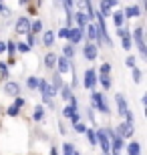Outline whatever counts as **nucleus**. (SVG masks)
I'll use <instances>...</instances> for the list:
<instances>
[{"instance_id": "1", "label": "nucleus", "mask_w": 147, "mask_h": 155, "mask_svg": "<svg viewBox=\"0 0 147 155\" xmlns=\"http://www.w3.org/2000/svg\"><path fill=\"white\" fill-rule=\"evenodd\" d=\"M95 135H97V143H101V147H103V153H109L111 151V137H109V133L105 129H99V131H95Z\"/></svg>"}, {"instance_id": "2", "label": "nucleus", "mask_w": 147, "mask_h": 155, "mask_svg": "<svg viewBox=\"0 0 147 155\" xmlns=\"http://www.w3.org/2000/svg\"><path fill=\"white\" fill-rule=\"evenodd\" d=\"M133 38H135V45L139 46L141 57L145 58V57H147V48H145V40H143V28H141V26H137V28L133 30Z\"/></svg>"}, {"instance_id": "3", "label": "nucleus", "mask_w": 147, "mask_h": 155, "mask_svg": "<svg viewBox=\"0 0 147 155\" xmlns=\"http://www.w3.org/2000/svg\"><path fill=\"white\" fill-rule=\"evenodd\" d=\"M93 109H99L101 113H109V107L101 93H93Z\"/></svg>"}, {"instance_id": "4", "label": "nucleus", "mask_w": 147, "mask_h": 155, "mask_svg": "<svg viewBox=\"0 0 147 155\" xmlns=\"http://www.w3.org/2000/svg\"><path fill=\"white\" fill-rule=\"evenodd\" d=\"M16 32H18V35H28V32H30V20H28L26 16L18 18V22H16Z\"/></svg>"}, {"instance_id": "5", "label": "nucleus", "mask_w": 147, "mask_h": 155, "mask_svg": "<svg viewBox=\"0 0 147 155\" xmlns=\"http://www.w3.org/2000/svg\"><path fill=\"white\" fill-rule=\"evenodd\" d=\"M109 137H111V149L113 151H121V147H123V137L119 135V133H113V131H107Z\"/></svg>"}, {"instance_id": "6", "label": "nucleus", "mask_w": 147, "mask_h": 155, "mask_svg": "<svg viewBox=\"0 0 147 155\" xmlns=\"http://www.w3.org/2000/svg\"><path fill=\"white\" fill-rule=\"evenodd\" d=\"M95 85H97V75H95V71H93V69H89L85 73V87L89 89V91H93Z\"/></svg>"}, {"instance_id": "7", "label": "nucleus", "mask_w": 147, "mask_h": 155, "mask_svg": "<svg viewBox=\"0 0 147 155\" xmlns=\"http://www.w3.org/2000/svg\"><path fill=\"white\" fill-rule=\"evenodd\" d=\"M115 101H117V111H119V115H127L129 113V109H127V101L123 99V95H115Z\"/></svg>"}, {"instance_id": "8", "label": "nucleus", "mask_w": 147, "mask_h": 155, "mask_svg": "<svg viewBox=\"0 0 147 155\" xmlns=\"http://www.w3.org/2000/svg\"><path fill=\"white\" fill-rule=\"evenodd\" d=\"M75 20H77V28H79L81 32H85V26H87V22H89V16H87L85 12H77Z\"/></svg>"}, {"instance_id": "9", "label": "nucleus", "mask_w": 147, "mask_h": 155, "mask_svg": "<svg viewBox=\"0 0 147 155\" xmlns=\"http://www.w3.org/2000/svg\"><path fill=\"white\" fill-rule=\"evenodd\" d=\"M83 52H85V57L89 58V61H95V58H97V46L93 45V42H89V45H85V48H83Z\"/></svg>"}, {"instance_id": "10", "label": "nucleus", "mask_w": 147, "mask_h": 155, "mask_svg": "<svg viewBox=\"0 0 147 155\" xmlns=\"http://www.w3.org/2000/svg\"><path fill=\"white\" fill-rule=\"evenodd\" d=\"M81 36H83V32H81L79 28H68V36H67V38L71 40V45L81 42Z\"/></svg>"}, {"instance_id": "11", "label": "nucleus", "mask_w": 147, "mask_h": 155, "mask_svg": "<svg viewBox=\"0 0 147 155\" xmlns=\"http://www.w3.org/2000/svg\"><path fill=\"white\" fill-rule=\"evenodd\" d=\"M4 91H6V95H10V97H18V93H20V87H18V83H6Z\"/></svg>"}, {"instance_id": "12", "label": "nucleus", "mask_w": 147, "mask_h": 155, "mask_svg": "<svg viewBox=\"0 0 147 155\" xmlns=\"http://www.w3.org/2000/svg\"><path fill=\"white\" fill-rule=\"evenodd\" d=\"M57 64H58V73H61V75H65V73L71 69V63H68V58H65V57H61V58L57 57Z\"/></svg>"}, {"instance_id": "13", "label": "nucleus", "mask_w": 147, "mask_h": 155, "mask_svg": "<svg viewBox=\"0 0 147 155\" xmlns=\"http://www.w3.org/2000/svg\"><path fill=\"white\" fill-rule=\"evenodd\" d=\"M42 45L45 46H52L55 45V32H52V30H46L45 35H42Z\"/></svg>"}, {"instance_id": "14", "label": "nucleus", "mask_w": 147, "mask_h": 155, "mask_svg": "<svg viewBox=\"0 0 147 155\" xmlns=\"http://www.w3.org/2000/svg\"><path fill=\"white\" fill-rule=\"evenodd\" d=\"M139 14H141L139 6H127V8H125V14H123V16H127V18H135V16H139Z\"/></svg>"}, {"instance_id": "15", "label": "nucleus", "mask_w": 147, "mask_h": 155, "mask_svg": "<svg viewBox=\"0 0 147 155\" xmlns=\"http://www.w3.org/2000/svg\"><path fill=\"white\" fill-rule=\"evenodd\" d=\"M127 153H129V155H141V147H139V143L131 141V143L127 145Z\"/></svg>"}, {"instance_id": "16", "label": "nucleus", "mask_w": 147, "mask_h": 155, "mask_svg": "<svg viewBox=\"0 0 147 155\" xmlns=\"http://www.w3.org/2000/svg\"><path fill=\"white\" fill-rule=\"evenodd\" d=\"M87 36H89V40H95L97 38V24H89L87 22Z\"/></svg>"}, {"instance_id": "17", "label": "nucleus", "mask_w": 147, "mask_h": 155, "mask_svg": "<svg viewBox=\"0 0 147 155\" xmlns=\"http://www.w3.org/2000/svg\"><path fill=\"white\" fill-rule=\"evenodd\" d=\"M45 64H46V67H48V69H52V67L57 64V57H55L52 52H48V54H46V57H45Z\"/></svg>"}, {"instance_id": "18", "label": "nucleus", "mask_w": 147, "mask_h": 155, "mask_svg": "<svg viewBox=\"0 0 147 155\" xmlns=\"http://www.w3.org/2000/svg\"><path fill=\"white\" fill-rule=\"evenodd\" d=\"M123 20H125L123 12H113V22H115V26H123Z\"/></svg>"}, {"instance_id": "19", "label": "nucleus", "mask_w": 147, "mask_h": 155, "mask_svg": "<svg viewBox=\"0 0 147 155\" xmlns=\"http://www.w3.org/2000/svg\"><path fill=\"white\" fill-rule=\"evenodd\" d=\"M61 97L65 99V101H68V99L73 97V93H71V87H67V85L61 87Z\"/></svg>"}, {"instance_id": "20", "label": "nucleus", "mask_w": 147, "mask_h": 155, "mask_svg": "<svg viewBox=\"0 0 147 155\" xmlns=\"http://www.w3.org/2000/svg\"><path fill=\"white\" fill-rule=\"evenodd\" d=\"M40 30H42V22H40V20L30 22V32H32V35H36V32H40Z\"/></svg>"}, {"instance_id": "21", "label": "nucleus", "mask_w": 147, "mask_h": 155, "mask_svg": "<svg viewBox=\"0 0 147 155\" xmlns=\"http://www.w3.org/2000/svg\"><path fill=\"white\" fill-rule=\"evenodd\" d=\"M111 12H113V10H111V6H109L105 0H101V16H109Z\"/></svg>"}, {"instance_id": "22", "label": "nucleus", "mask_w": 147, "mask_h": 155, "mask_svg": "<svg viewBox=\"0 0 147 155\" xmlns=\"http://www.w3.org/2000/svg\"><path fill=\"white\" fill-rule=\"evenodd\" d=\"M75 111H77V105H73V103H71V105H68V107H65V109H62V115H65V117H67V119H68V117L73 115Z\"/></svg>"}, {"instance_id": "23", "label": "nucleus", "mask_w": 147, "mask_h": 155, "mask_svg": "<svg viewBox=\"0 0 147 155\" xmlns=\"http://www.w3.org/2000/svg\"><path fill=\"white\" fill-rule=\"evenodd\" d=\"M62 54H65V58H73V54H75V51H73V45H65V48H62Z\"/></svg>"}, {"instance_id": "24", "label": "nucleus", "mask_w": 147, "mask_h": 155, "mask_svg": "<svg viewBox=\"0 0 147 155\" xmlns=\"http://www.w3.org/2000/svg\"><path fill=\"white\" fill-rule=\"evenodd\" d=\"M87 137H89V143L91 145H97V135H95V131H93V129H87Z\"/></svg>"}, {"instance_id": "25", "label": "nucleus", "mask_w": 147, "mask_h": 155, "mask_svg": "<svg viewBox=\"0 0 147 155\" xmlns=\"http://www.w3.org/2000/svg\"><path fill=\"white\" fill-rule=\"evenodd\" d=\"M99 79H101V85L105 87V89H109V87H111V79H109V75H99Z\"/></svg>"}, {"instance_id": "26", "label": "nucleus", "mask_w": 147, "mask_h": 155, "mask_svg": "<svg viewBox=\"0 0 147 155\" xmlns=\"http://www.w3.org/2000/svg\"><path fill=\"white\" fill-rule=\"evenodd\" d=\"M131 45H133V42H131V36L125 35L123 36V48H125V51H131Z\"/></svg>"}, {"instance_id": "27", "label": "nucleus", "mask_w": 147, "mask_h": 155, "mask_svg": "<svg viewBox=\"0 0 147 155\" xmlns=\"http://www.w3.org/2000/svg\"><path fill=\"white\" fill-rule=\"evenodd\" d=\"M36 89H40L42 95H48V93H46V89H48V83H46V81H38V87H36Z\"/></svg>"}, {"instance_id": "28", "label": "nucleus", "mask_w": 147, "mask_h": 155, "mask_svg": "<svg viewBox=\"0 0 147 155\" xmlns=\"http://www.w3.org/2000/svg\"><path fill=\"white\" fill-rule=\"evenodd\" d=\"M26 85H28V89H36V87H38V79H34V77H30L28 81H26Z\"/></svg>"}, {"instance_id": "29", "label": "nucleus", "mask_w": 147, "mask_h": 155, "mask_svg": "<svg viewBox=\"0 0 147 155\" xmlns=\"http://www.w3.org/2000/svg\"><path fill=\"white\" fill-rule=\"evenodd\" d=\"M73 145L71 143H65V147H62V155H73Z\"/></svg>"}, {"instance_id": "30", "label": "nucleus", "mask_w": 147, "mask_h": 155, "mask_svg": "<svg viewBox=\"0 0 147 155\" xmlns=\"http://www.w3.org/2000/svg\"><path fill=\"white\" fill-rule=\"evenodd\" d=\"M32 117H34V121H40V119H42V107H36Z\"/></svg>"}, {"instance_id": "31", "label": "nucleus", "mask_w": 147, "mask_h": 155, "mask_svg": "<svg viewBox=\"0 0 147 155\" xmlns=\"http://www.w3.org/2000/svg\"><path fill=\"white\" fill-rule=\"evenodd\" d=\"M0 75H2V79H6V77H8V67H6L4 63H0Z\"/></svg>"}, {"instance_id": "32", "label": "nucleus", "mask_w": 147, "mask_h": 155, "mask_svg": "<svg viewBox=\"0 0 147 155\" xmlns=\"http://www.w3.org/2000/svg\"><path fill=\"white\" fill-rule=\"evenodd\" d=\"M73 125H75V129H77V131H79V133H85V131H87V127L83 125L81 121H77V123H73Z\"/></svg>"}, {"instance_id": "33", "label": "nucleus", "mask_w": 147, "mask_h": 155, "mask_svg": "<svg viewBox=\"0 0 147 155\" xmlns=\"http://www.w3.org/2000/svg\"><path fill=\"white\" fill-rule=\"evenodd\" d=\"M133 81H135V83H139V81H141V71L135 69V67H133Z\"/></svg>"}, {"instance_id": "34", "label": "nucleus", "mask_w": 147, "mask_h": 155, "mask_svg": "<svg viewBox=\"0 0 147 155\" xmlns=\"http://www.w3.org/2000/svg\"><path fill=\"white\" fill-rule=\"evenodd\" d=\"M18 111H20V107H16V105H12L10 109H8V115H10V117H16V115H18Z\"/></svg>"}, {"instance_id": "35", "label": "nucleus", "mask_w": 147, "mask_h": 155, "mask_svg": "<svg viewBox=\"0 0 147 155\" xmlns=\"http://www.w3.org/2000/svg\"><path fill=\"white\" fill-rule=\"evenodd\" d=\"M125 64L133 69V67H135V57H127V58H125Z\"/></svg>"}, {"instance_id": "36", "label": "nucleus", "mask_w": 147, "mask_h": 155, "mask_svg": "<svg viewBox=\"0 0 147 155\" xmlns=\"http://www.w3.org/2000/svg\"><path fill=\"white\" fill-rule=\"evenodd\" d=\"M6 51L10 52V57H12V54H14V51H16V45H14V42H8V45H6Z\"/></svg>"}, {"instance_id": "37", "label": "nucleus", "mask_w": 147, "mask_h": 155, "mask_svg": "<svg viewBox=\"0 0 147 155\" xmlns=\"http://www.w3.org/2000/svg\"><path fill=\"white\" fill-rule=\"evenodd\" d=\"M28 48H30L28 45H22V42H18V51H20V52H28Z\"/></svg>"}, {"instance_id": "38", "label": "nucleus", "mask_w": 147, "mask_h": 155, "mask_svg": "<svg viewBox=\"0 0 147 155\" xmlns=\"http://www.w3.org/2000/svg\"><path fill=\"white\" fill-rule=\"evenodd\" d=\"M101 73H103V75H109V73H111V67H109V64L105 63V64L101 67Z\"/></svg>"}, {"instance_id": "39", "label": "nucleus", "mask_w": 147, "mask_h": 155, "mask_svg": "<svg viewBox=\"0 0 147 155\" xmlns=\"http://www.w3.org/2000/svg\"><path fill=\"white\" fill-rule=\"evenodd\" d=\"M58 36H61V38H67L68 36V28H61L58 30Z\"/></svg>"}, {"instance_id": "40", "label": "nucleus", "mask_w": 147, "mask_h": 155, "mask_svg": "<svg viewBox=\"0 0 147 155\" xmlns=\"http://www.w3.org/2000/svg\"><path fill=\"white\" fill-rule=\"evenodd\" d=\"M0 12H2L4 16H8V14H10V10H8V8H6V6L2 4V2H0Z\"/></svg>"}, {"instance_id": "41", "label": "nucleus", "mask_w": 147, "mask_h": 155, "mask_svg": "<svg viewBox=\"0 0 147 155\" xmlns=\"http://www.w3.org/2000/svg\"><path fill=\"white\" fill-rule=\"evenodd\" d=\"M34 42H36V40H34V35L28 32V46H34Z\"/></svg>"}, {"instance_id": "42", "label": "nucleus", "mask_w": 147, "mask_h": 155, "mask_svg": "<svg viewBox=\"0 0 147 155\" xmlns=\"http://www.w3.org/2000/svg\"><path fill=\"white\" fill-rule=\"evenodd\" d=\"M42 101H45L46 105H51V109H52V101H51V97H48V95H42Z\"/></svg>"}, {"instance_id": "43", "label": "nucleus", "mask_w": 147, "mask_h": 155, "mask_svg": "<svg viewBox=\"0 0 147 155\" xmlns=\"http://www.w3.org/2000/svg\"><path fill=\"white\" fill-rule=\"evenodd\" d=\"M65 2V8H68V10H73V0H62Z\"/></svg>"}, {"instance_id": "44", "label": "nucleus", "mask_w": 147, "mask_h": 155, "mask_svg": "<svg viewBox=\"0 0 147 155\" xmlns=\"http://www.w3.org/2000/svg\"><path fill=\"white\" fill-rule=\"evenodd\" d=\"M14 105H16V107H22V105H24V99L16 97V101H14Z\"/></svg>"}, {"instance_id": "45", "label": "nucleus", "mask_w": 147, "mask_h": 155, "mask_svg": "<svg viewBox=\"0 0 147 155\" xmlns=\"http://www.w3.org/2000/svg\"><path fill=\"white\" fill-rule=\"evenodd\" d=\"M105 2H107L111 8H115V6H117V0H105Z\"/></svg>"}, {"instance_id": "46", "label": "nucleus", "mask_w": 147, "mask_h": 155, "mask_svg": "<svg viewBox=\"0 0 147 155\" xmlns=\"http://www.w3.org/2000/svg\"><path fill=\"white\" fill-rule=\"evenodd\" d=\"M55 87H62V85H61V77H58V75L55 77Z\"/></svg>"}, {"instance_id": "47", "label": "nucleus", "mask_w": 147, "mask_h": 155, "mask_svg": "<svg viewBox=\"0 0 147 155\" xmlns=\"http://www.w3.org/2000/svg\"><path fill=\"white\" fill-rule=\"evenodd\" d=\"M4 51H6V42H0V54H2Z\"/></svg>"}, {"instance_id": "48", "label": "nucleus", "mask_w": 147, "mask_h": 155, "mask_svg": "<svg viewBox=\"0 0 147 155\" xmlns=\"http://www.w3.org/2000/svg\"><path fill=\"white\" fill-rule=\"evenodd\" d=\"M51 155H58V153H57V149H55V147H52V149H51Z\"/></svg>"}, {"instance_id": "49", "label": "nucleus", "mask_w": 147, "mask_h": 155, "mask_svg": "<svg viewBox=\"0 0 147 155\" xmlns=\"http://www.w3.org/2000/svg\"><path fill=\"white\" fill-rule=\"evenodd\" d=\"M20 2H22V4H26V2H28V0H20Z\"/></svg>"}, {"instance_id": "50", "label": "nucleus", "mask_w": 147, "mask_h": 155, "mask_svg": "<svg viewBox=\"0 0 147 155\" xmlns=\"http://www.w3.org/2000/svg\"><path fill=\"white\" fill-rule=\"evenodd\" d=\"M73 155H81V153H77V151H73Z\"/></svg>"}, {"instance_id": "51", "label": "nucleus", "mask_w": 147, "mask_h": 155, "mask_svg": "<svg viewBox=\"0 0 147 155\" xmlns=\"http://www.w3.org/2000/svg\"><path fill=\"white\" fill-rule=\"evenodd\" d=\"M103 155H111V153H103Z\"/></svg>"}]
</instances>
